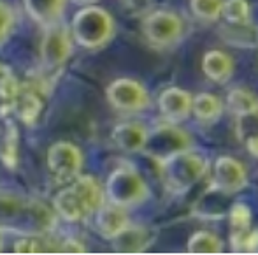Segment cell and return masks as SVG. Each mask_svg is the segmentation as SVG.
<instances>
[{"label":"cell","mask_w":258,"mask_h":255,"mask_svg":"<svg viewBox=\"0 0 258 255\" xmlns=\"http://www.w3.org/2000/svg\"><path fill=\"white\" fill-rule=\"evenodd\" d=\"M72 44L67 28L51 25L41 44V58L46 69H58L71 57Z\"/></svg>","instance_id":"7"},{"label":"cell","mask_w":258,"mask_h":255,"mask_svg":"<svg viewBox=\"0 0 258 255\" xmlns=\"http://www.w3.org/2000/svg\"><path fill=\"white\" fill-rule=\"evenodd\" d=\"M214 192H209V194H206L204 201H199V202H204V206H201V204H195V213L201 215V217L204 218H220L223 217L225 213V199L228 197V194H225V192L218 190V188L213 187Z\"/></svg>","instance_id":"23"},{"label":"cell","mask_w":258,"mask_h":255,"mask_svg":"<svg viewBox=\"0 0 258 255\" xmlns=\"http://www.w3.org/2000/svg\"><path fill=\"white\" fill-rule=\"evenodd\" d=\"M20 85L7 67L0 69V116H7L16 108Z\"/></svg>","instance_id":"19"},{"label":"cell","mask_w":258,"mask_h":255,"mask_svg":"<svg viewBox=\"0 0 258 255\" xmlns=\"http://www.w3.org/2000/svg\"><path fill=\"white\" fill-rule=\"evenodd\" d=\"M60 252H67V253H83L85 252V246L81 245L76 239H65L63 243L60 245Z\"/></svg>","instance_id":"32"},{"label":"cell","mask_w":258,"mask_h":255,"mask_svg":"<svg viewBox=\"0 0 258 255\" xmlns=\"http://www.w3.org/2000/svg\"><path fill=\"white\" fill-rule=\"evenodd\" d=\"M78 2H88V0H78Z\"/></svg>","instance_id":"35"},{"label":"cell","mask_w":258,"mask_h":255,"mask_svg":"<svg viewBox=\"0 0 258 255\" xmlns=\"http://www.w3.org/2000/svg\"><path fill=\"white\" fill-rule=\"evenodd\" d=\"M54 208L69 222H79L90 215L72 187H67L65 190L58 192V195L54 197Z\"/></svg>","instance_id":"17"},{"label":"cell","mask_w":258,"mask_h":255,"mask_svg":"<svg viewBox=\"0 0 258 255\" xmlns=\"http://www.w3.org/2000/svg\"><path fill=\"white\" fill-rule=\"evenodd\" d=\"M221 13L230 23H248L249 6L246 0H227L221 4Z\"/></svg>","instance_id":"27"},{"label":"cell","mask_w":258,"mask_h":255,"mask_svg":"<svg viewBox=\"0 0 258 255\" xmlns=\"http://www.w3.org/2000/svg\"><path fill=\"white\" fill-rule=\"evenodd\" d=\"M2 160L6 162L7 167L14 169L18 164V130L13 123L9 122V127H7V134H6V141H4L2 146Z\"/></svg>","instance_id":"28"},{"label":"cell","mask_w":258,"mask_h":255,"mask_svg":"<svg viewBox=\"0 0 258 255\" xmlns=\"http://www.w3.org/2000/svg\"><path fill=\"white\" fill-rule=\"evenodd\" d=\"M16 253H49L60 252V245L53 239H48L39 234H27L21 239H18L14 245Z\"/></svg>","instance_id":"21"},{"label":"cell","mask_w":258,"mask_h":255,"mask_svg":"<svg viewBox=\"0 0 258 255\" xmlns=\"http://www.w3.org/2000/svg\"><path fill=\"white\" fill-rule=\"evenodd\" d=\"M0 69H2V65H0Z\"/></svg>","instance_id":"36"},{"label":"cell","mask_w":258,"mask_h":255,"mask_svg":"<svg viewBox=\"0 0 258 255\" xmlns=\"http://www.w3.org/2000/svg\"><path fill=\"white\" fill-rule=\"evenodd\" d=\"M123 4H125L128 9L141 13V11H146L148 7H150L151 0H123Z\"/></svg>","instance_id":"33"},{"label":"cell","mask_w":258,"mask_h":255,"mask_svg":"<svg viewBox=\"0 0 258 255\" xmlns=\"http://www.w3.org/2000/svg\"><path fill=\"white\" fill-rule=\"evenodd\" d=\"M162 180L172 194L188 192L207 171V162L186 148L162 160Z\"/></svg>","instance_id":"2"},{"label":"cell","mask_w":258,"mask_h":255,"mask_svg":"<svg viewBox=\"0 0 258 255\" xmlns=\"http://www.w3.org/2000/svg\"><path fill=\"white\" fill-rule=\"evenodd\" d=\"M230 222H232V234H244L249 229L251 213L249 208L242 202H237L230 208Z\"/></svg>","instance_id":"29"},{"label":"cell","mask_w":258,"mask_h":255,"mask_svg":"<svg viewBox=\"0 0 258 255\" xmlns=\"http://www.w3.org/2000/svg\"><path fill=\"white\" fill-rule=\"evenodd\" d=\"M11 27H13V11L4 2H0V42L9 35Z\"/></svg>","instance_id":"31"},{"label":"cell","mask_w":258,"mask_h":255,"mask_svg":"<svg viewBox=\"0 0 258 255\" xmlns=\"http://www.w3.org/2000/svg\"><path fill=\"white\" fill-rule=\"evenodd\" d=\"M223 245L214 234L206 231H199L188 241V252L190 253H220Z\"/></svg>","instance_id":"26"},{"label":"cell","mask_w":258,"mask_h":255,"mask_svg":"<svg viewBox=\"0 0 258 255\" xmlns=\"http://www.w3.org/2000/svg\"><path fill=\"white\" fill-rule=\"evenodd\" d=\"M248 185V176L241 162L232 157H220L214 164L213 187L232 195Z\"/></svg>","instance_id":"9"},{"label":"cell","mask_w":258,"mask_h":255,"mask_svg":"<svg viewBox=\"0 0 258 255\" xmlns=\"http://www.w3.org/2000/svg\"><path fill=\"white\" fill-rule=\"evenodd\" d=\"M18 116L21 118V122H25L27 125H34L37 122L39 115H41V109H42V102L35 95L32 90H21L18 93V99H16V108Z\"/></svg>","instance_id":"20"},{"label":"cell","mask_w":258,"mask_h":255,"mask_svg":"<svg viewBox=\"0 0 258 255\" xmlns=\"http://www.w3.org/2000/svg\"><path fill=\"white\" fill-rule=\"evenodd\" d=\"M105 192H107L109 201L121 208L136 206L150 195V190H148L144 180L137 174L136 169L128 166L118 167L109 176Z\"/></svg>","instance_id":"4"},{"label":"cell","mask_w":258,"mask_h":255,"mask_svg":"<svg viewBox=\"0 0 258 255\" xmlns=\"http://www.w3.org/2000/svg\"><path fill=\"white\" fill-rule=\"evenodd\" d=\"M107 99L121 111H141L148 106V93L134 79H116L107 88Z\"/></svg>","instance_id":"8"},{"label":"cell","mask_w":258,"mask_h":255,"mask_svg":"<svg viewBox=\"0 0 258 255\" xmlns=\"http://www.w3.org/2000/svg\"><path fill=\"white\" fill-rule=\"evenodd\" d=\"M191 111L201 122H214L221 115V102L211 93H199L191 100Z\"/></svg>","instance_id":"22"},{"label":"cell","mask_w":258,"mask_h":255,"mask_svg":"<svg viewBox=\"0 0 258 255\" xmlns=\"http://www.w3.org/2000/svg\"><path fill=\"white\" fill-rule=\"evenodd\" d=\"M25 9L37 23L51 27L60 18L63 9V0H23Z\"/></svg>","instance_id":"15"},{"label":"cell","mask_w":258,"mask_h":255,"mask_svg":"<svg viewBox=\"0 0 258 255\" xmlns=\"http://www.w3.org/2000/svg\"><path fill=\"white\" fill-rule=\"evenodd\" d=\"M2 248H4V239H2V236H0V252H2Z\"/></svg>","instance_id":"34"},{"label":"cell","mask_w":258,"mask_h":255,"mask_svg":"<svg viewBox=\"0 0 258 255\" xmlns=\"http://www.w3.org/2000/svg\"><path fill=\"white\" fill-rule=\"evenodd\" d=\"M186 148H190V137L184 130L174 125H160L148 132L143 151L162 162L167 157L186 150Z\"/></svg>","instance_id":"5"},{"label":"cell","mask_w":258,"mask_h":255,"mask_svg":"<svg viewBox=\"0 0 258 255\" xmlns=\"http://www.w3.org/2000/svg\"><path fill=\"white\" fill-rule=\"evenodd\" d=\"M146 136H148V130L141 123H134V122L119 123L112 130V139H114L116 146L126 153L143 151Z\"/></svg>","instance_id":"13"},{"label":"cell","mask_w":258,"mask_h":255,"mask_svg":"<svg viewBox=\"0 0 258 255\" xmlns=\"http://www.w3.org/2000/svg\"><path fill=\"white\" fill-rule=\"evenodd\" d=\"M228 109L234 113L235 116H249L256 115V100L249 92L242 88H235L228 93L227 97Z\"/></svg>","instance_id":"24"},{"label":"cell","mask_w":258,"mask_h":255,"mask_svg":"<svg viewBox=\"0 0 258 255\" xmlns=\"http://www.w3.org/2000/svg\"><path fill=\"white\" fill-rule=\"evenodd\" d=\"M144 32L148 39L155 44H170L177 41L183 32V21L172 13L167 11H158L148 16L144 23Z\"/></svg>","instance_id":"10"},{"label":"cell","mask_w":258,"mask_h":255,"mask_svg":"<svg viewBox=\"0 0 258 255\" xmlns=\"http://www.w3.org/2000/svg\"><path fill=\"white\" fill-rule=\"evenodd\" d=\"M155 232L148 227H130L126 225L123 231L112 238V248L119 253H141L153 243Z\"/></svg>","instance_id":"11"},{"label":"cell","mask_w":258,"mask_h":255,"mask_svg":"<svg viewBox=\"0 0 258 255\" xmlns=\"http://www.w3.org/2000/svg\"><path fill=\"white\" fill-rule=\"evenodd\" d=\"M83 166L81 151L71 143H56L48 151V167L60 181H71L79 176Z\"/></svg>","instance_id":"6"},{"label":"cell","mask_w":258,"mask_h":255,"mask_svg":"<svg viewBox=\"0 0 258 255\" xmlns=\"http://www.w3.org/2000/svg\"><path fill=\"white\" fill-rule=\"evenodd\" d=\"M206 76L216 83H225L234 72V62L221 51H209L202 60Z\"/></svg>","instance_id":"18"},{"label":"cell","mask_w":258,"mask_h":255,"mask_svg":"<svg viewBox=\"0 0 258 255\" xmlns=\"http://www.w3.org/2000/svg\"><path fill=\"white\" fill-rule=\"evenodd\" d=\"M221 4V0H191V11L201 20L213 21L220 16Z\"/></svg>","instance_id":"30"},{"label":"cell","mask_w":258,"mask_h":255,"mask_svg":"<svg viewBox=\"0 0 258 255\" xmlns=\"http://www.w3.org/2000/svg\"><path fill=\"white\" fill-rule=\"evenodd\" d=\"M112 30V18L99 7H86L72 20V35L83 48H100L111 39Z\"/></svg>","instance_id":"3"},{"label":"cell","mask_w":258,"mask_h":255,"mask_svg":"<svg viewBox=\"0 0 258 255\" xmlns=\"http://www.w3.org/2000/svg\"><path fill=\"white\" fill-rule=\"evenodd\" d=\"M223 37L227 42L237 46H255L256 44V34L255 28L248 27V23H230V27L223 28Z\"/></svg>","instance_id":"25"},{"label":"cell","mask_w":258,"mask_h":255,"mask_svg":"<svg viewBox=\"0 0 258 255\" xmlns=\"http://www.w3.org/2000/svg\"><path fill=\"white\" fill-rule=\"evenodd\" d=\"M71 187L74 188V192L78 194V197L81 199V202L85 204L86 211H88L90 215L95 213L104 204L102 188H100V185L97 183L92 176H79Z\"/></svg>","instance_id":"16"},{"label":"cell","mask_w":258,"mask_h":255,"mask_svg":"<svg viewBox=\"0 0 258 255\" xmlns=\"http://www.w3.org/2000/svg\"><path fill=\"white\" fill-rule=\"evenodd\" d=\"M0 225L11 231L25 232V234H37L51 227L53 218L49 211L41 204L2 195L0 197Z\"/></svg>","instance_id":"1"},{"label":"cell","mask_w":258,"mask_h":255,"mask_svg":"<svg viewBox=\"0 0 258 255\" xmlns=\"http://www.w3.org/2000/svg\"><path fill=\"white\" fill-rule=\"evenodd\" d=\"M160 111L170 122H181L191 111V99L184 90L169 88L160 95Z\"/></svg>","instance_id":"12"},{"label":"cell","mask_w":258,"mask_h":255,"mask_svg":"<svg viewBox=\"0 0 258 255\" xmlns=\"http://www.w3.org/2000/svg\"><path fill=\"white\" fill-rule=\"evenodd\" d=\"M97 213V229L99 232L104 236V238L112 239L119 231L128 225V217L126 213L123 211L121 206H100L99 210L95 211Z\"/></svg>","instance_id":"14"}]
</instances>
